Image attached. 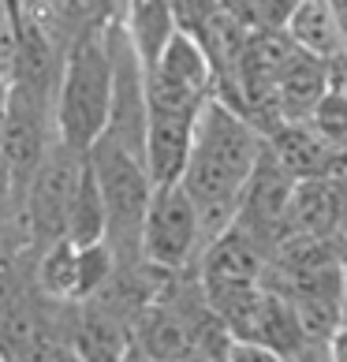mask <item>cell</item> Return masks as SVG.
<instances>
[{
	"label": "cell",
	"mask_w": 347,
	"mask_h": 362,
	"mask_svg": "<svg viewBox=\"0 0 347 362\" xmlns=\"http://www.w3.org/2000/svg\"><path fill=\"white\" fill-rule=\"evenodd\" d=\"M112 101V49L109 19L83 26L60 57L52 90V131L57 142L86 153L101 139Z\"/></svg>",
	"instance_id": "cell-2"
},
{
	"label": "cell",
	"mask_w": 347,
	"mask_h": 362,
	"mask_svg": "<svg viewBox=\"0 0 347 362\" xmlns=\"http://www.w3.org/2000/svg\"><path fill=\"white\" fill-rule=\"evenodd\" d=\"M261 150H265L261 131L243 112H235L220 98H209L202 105V112L194 119L187 168L180 176V187L198 209L202 247L213 243L235 221L239 194H243Z\"/></svg>",
	"instance_id": "cell-1"
},
{
	"label": "cell",
	"mask_w": 347,
	"mask_h": 362,
	"mask_svg": "<svg viewBox=\"0 0 347 362\" xmlns=\"http://www.w3.org/2000/svg\"><path fill=\"white\" fill-rule=\"evenodd\" d=\"M78 172H83V153L52 139L23 194V243L30 254L64 239V221H68V202Z\"/></svg>",
	"instance_id": "cell-6"
},
{
	"label": "cell",
	"mask_w": 347,
	"mask_h": 362,
	"mask_svg": "<svg viewBox=\"0 0 347 362\" xmlns=\"http://www.w3.org/2000/svg\"><path fill=\"white\" fill-rule=\"evenodd\" d=\"M325 358H329V351H325V347H310V344H306L302 351H295V355H291V362H325Z\"/></svg>",
	"instance_id": "cell-18"
},
{
	"label": "cell",
	"mask_w": 347,
	"mask_h": 362,
	"mask_svg": "<svg viewBox=\"0 0 347 362\" xmlns=\"http://www.w3.org/2000/svg\"><path fill=\"white\" fill-rule=\"evenodd\" d=\"M325 90H329L325 60L295 49L273 83V101H276L280 124H302V119H310L314 105L325 98Z\"/></svg>",
	"instance_id": "cell-10"
},
{
	"label": "cell",
	"mask_w": 347,
	"mask_h": 362,
	"mask_svg": "<svg viewBox=\"0 0 347 362\" xmlns=\"http://www.w3.org/2000/svg\"><path fill=\"white\" fill-rule=\"evenodd\" d=\"M4 362H8V358H4Z\"/></svg>",
	"instance_id": "cell-22"
},
{
	"label": "cell",
	"mask_w": 347,
	"mask_h": 362,
	"mask_svg": "<svg viewBox=\"0 0 347 362\" xmlns=\"http://www.w3.org/2000/svg\"><path fill=\"white\" fill-rule=\"evenodd\" d=\"M78 280V247L68 239H57L42 250H34V288L49 303H75Z\"/></svg>",
	"instance_id": "cell-13"
},
{
	"label": "cell",
	"mask_w": 347,
	"mask_h": 362,
	"mask_svg": "<svg viewBox=\"0 0 347 362\" xmlns=\"http://www.w3.org/2000/svg\"><path fill=\"white\" fill-rule=\"evenodd\" d=\"M64 239H68V243H75V247L105 243V202H101V191H98V183H93L90 168H86V157H83V172H78L75 191H71V202H68Z\"/></svg>",
	"instance_id": "cell-14"
},
{
	"label": "cell",
	"mask_w": 347,
	"mask_h": 362,
	"mask_svg": "<svg viewBox=\"0 0 347 362\" xmlns=\"http://www.w3.org/2000/svg\"><path fill=\"white\" fill-rule=\"evenodd\" d=\"M306 124H310L325 142L347 146V98L325 90V98L314 105V112H310V119H306Z\"/></svg>",
	"instance_id": "cell-15"
},
{
	"label": "cell",
	"mask_w": 347,
	"mask_h": 362,
	"mask_svg": "<svg viewBox=\"0 0 347 362\" xmlns=\"http://www.w3.org/2000/svg\"><path fill=\"white\" fill-rule=\"evenodd\" d=\"M325 75H329V90L347 98V49L336 52L332 60H325Z\"/></svg>",
	"instance_id": "cell-17"
},
{
	"label": "cell",
	"mask_w": 347,
	"mask_h": 362,
	"mask_svg": "<svg viewBox=\"0 0 347 362\" xmlns=\"http://www.w3.org/2000/svg\"><path fill=\"white\" fill-rule=\"evenodd\" d=\"M224 362H291V358L273 351V347H261V344L228 340V347H224Z\"/></svg>",
	"instance_id": "cell-16"
},
{
	"label": "cell",
	"mask_w": 347,
	"mask_h": 362,
	"mask_svg": "<svg viewBox=\"0 0 347 362\" xmlns=\"http://www.w3.org/2000/svg\"><path fill=\"white\" fill-rule=\"evenodd\" d=\"M119 23H124L127 42L135 49L142 71L153 68V60L161 57L165 45L172 42V34L180 30L172 0H127L124 11H119Z\"/></svg>",
	"instance_id": "cell-11"
},
{
	"label": "cell",
	"mask_w": 347,
	"mask_h": 362,
	"mask_svg": "<svg viewBox=\"0 0 347 362\" xmlns=\"http://www.w3.org/2000/svg\"><path fill=\"white\" fill-rule=\"evenodd\" d=\"M213 98V64L191 34L176 30L146 71V112L198 116Z\"/></svg>",
	"instance_id": "cell-5"
},
{
	"label": "cell",
	"mask_w": 347,
	"mask_h": 362,
	"mask_svg": "<svg viewBox=\"0 0 347 362\" xmlns=\"http://www.w3.org/2000/svg\"><path fill=\"white\" fill-rule=\"evenodd\" d=\"M0 262H4V258H0Z\"/></svg>",
	"instance_id": "cell-21"
},
{
	"label": "cell",
	"mask_w": 347,
	"mask_h": 362,
	"mask_svg": "<svg viewBox=\"0 0 347 362\" xmlns=\"http://www.w3.org/2000/svg\"><path fill=\"white\" fill-rule=\"evenodd\" d=\"M265 150L276 157V165L291 180H329L347 176V146L325 142L317 131L306 124H280L265 135Z\"/></svg>",
	"instance_id": "cell-8"
},
{
	"label": "cell",
	"mask_w": 347,
	"mask_h": 362,
	"mask_svg": "<svg viewBox=\"0 0 347 362\" xmlns=\"http://www.w3.org/2000/svg\"><path fill=\"white\" fill-rule=\"evenodd\" d=\"M336 262H340V276H343V291H347V235L336 239Z\"/></svg>",
	"instance_id": "cell-19"
},
{
	"label": "cell",
	"mask_w": 347,
	"mask_h": 362,
	"mask_svg": "<svg viewBox=\"0 0 347 362\" xmlns=\"http://www.w3.org/2000/svg\"><path fill=\"white\" fill-rule=\"evenodd\" d=\"M198 254H202V228L194 202L180 183L153 187L139 228V262L161 273H187L194 269Z\"/></svg>",
	"instance_id": "cell-4"
},
{
	"label": "cell",
	"mask_w": 347,
	"mask_h": 362,
	"mask_svg": "<svg viewBox=\"0 0 347 362\" xmlns=\"http://www.w3.org/2000/svg\"><path fill=\"white\" fill-rule=\"evenodd\" d=\"M83 157L105 202V243L116 254V269H131V265H139V228L153 194L146 165L142 157L105 135Z\"/></svg>",
	"instance_id": "cell-3"
},
{
	"label": "cell",
	"mask_w": 347,
	"mask_h": 362,
	"mask_svg": "<svg viewBox=\"0 0 347 362\" xmlns=\"http://www.w3.org/2000/svg\"><path fill=\"white\" fill-rule=\"evenodd\" d=\"M265 269H269V250L254 235H247L239 224H228L213 243L202 247L194 262V280L209 295V291L261 284Z\"/></svg>",
	"instance_id": "cell-7"
},
{
	"label": "cell",
	"mask_w": 347,
	"mask_h": 362,
	"mask_svg": "<svg viewBox=\"0 0 347 362\" xmlns=\"http://www.w3.org/2000/svg\"><path fill=\"white\" fill-rule=\"evenodd\" d=\"M198 116H172V112H146V139H142V165L153 187L180 183L187 168Z\"/></svg>",
	"instance_id": "cell-9"
},
{
	"label": "cell",
	"mask_w": 347,
	"mask_h": 362,
	"mask_svg": "<svg viewBox=\"0 0 347 362\" xmlns=\"http://www.w3.org/2000/svg\"><path fill=\"white\" fill-rule=\"evenodd\" d=\"M284 34L299 52H310L317 60H332L336 52L347 49L336 11H332L329 0H295V8H291V16L284 23Z\"/></svg>",
	"instance_id": "cell-12"
},
{
	"label": "cell",
	"mask_w": 347,
	"mask_h": 362,
	"mask_svg": "<svg viewBox=\"0 0 347 362\" xmlns=\"http://www.w3.org/2000/svg\"><path fill=\"white\" fill-rule=\"evenodd\" d=\"M332 11H336V23H340V30H343V42H347V0H329Z\"/></svg>",
	"instance_id": "cell-20"
}]
</instances>
